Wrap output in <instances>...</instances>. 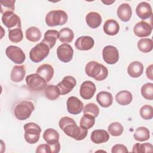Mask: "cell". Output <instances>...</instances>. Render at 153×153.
I'll list each match as a JSON object with an SVG mask.
<instances>
[{
	"mask_svg": "<svg viewBox=\"0 0 153 153\" xmlns=\"http://www.w3.org/2000/svg\"><path fill=\"white\" fill-rule=\"evenodd\" d=\"M60 128L68 136L76 140H81L86 137L88 130L79 127L74 120L69 117H63L59 122Z\"/></svg>",
	"mask_w": 153,
	"mask_h": 153,
	"instance_id": "1",
	"label": "cell"
},
{
	"mask_svg": "<svg viewBox=\"0 0 153 153\" xmlns=\"http://www.w3.org/2000/svg\"><path fill=\"white\" fill-rule=\"evenodd\" d=\"M85 71L88 76L99 81L105 79L108 75L107 68L96 61L88 62L85 66Z\"/></svg>",
	"mask_w": 153,
	"mask_h": 153,
	"instance_id": "2",
	"label": "cell"
},
{
	"mask_svg": "<svg viewBox=\"0 0 153 153\" xmlns=\"http://www.w3.org/2000/svg\"><path fill=\"white\" fill-rule=\"evenodd\" d=\"M45 20L46 24L50 27L63 25L68 21V14L61 10H53L47 14Z\"/></svg>",
	"mask_w": 153,
	"mask_h": 153,
	"instance_id": "3",
	"label": "cell"
},
{
	"mask_svg": "<svg viewBox=\"0 0 153 153\" xmlns=\"http://www.w3.org/2000/svg\"><path fill=\"white\" fill-rule=\"evenodd\" d=\"M34 109V104L31 101H22L14 108V115L17 119L23 121L30 117Z\"/></svg>",
	"mask_w": 153,
	"mask_h": 153,
	"instance_id": "4",
	"label": "cell"
},
{
	"mask_svg": "<svg viewBox=\"0 0 153 153\" xmlns=\"http://www.w3.org/2000/svg\"><path fill=\"white\" fill-rule=\"evenodd\" d=\"M23 128L25 130V139L27 143L33 144L38 142L41 132L39 126L35 123L30 122L25 124Z\"/></svg>",
	"mask_w": 153,
	"mask_h": 153,
	"instance_id": "5",
	"label": "cell"
},
{
	"mask_svg": "<svg viewBox=\"0 0 153 153\" xmlns=\"http://www.w3.org/2000/svg\"><path fill=\"white\" fill-rule=\"evenodd\" d=\"M50 53L49 47L41 42L32 48L29 52L30 59L34 63H39L45 59Z\"/></svg>",
	"mask_w": 153,
	"mask_h": 153,
	"instance_id": "6",
	"label": "cell"
},
{
	"mask_svg": "<svg viewBox=\"0 0 153 153\" xmlns=\"http://www.w3.org/2000/svg\"><path fill=\"white\" fill-rule=\"evenodd\" d=\"M25 81L27 87L32 91H41L47 86L45 81L36 73L28 75Z\"/></svg>",
	"mask_w": 153,
	"mask_h": 153,
	"instance_id": "7",
	"label": "cell"
},
{
	"mask_svg": "<svg viewBox=\"0 0 153 153\" xmlns=\"http://www.w3.org/2000/svg\"><path fill=\"white\" fill-rule=\"evenodd\" d=\"M5 54L9 59L16 64H22L26 59V55L23 51L17 46H8L5 50Z\"/></svg>",
	"mask_w": 153,
	"mask_h": 153,
	"instance_id": "8",
	"label": "cell"
},
{
	"mask_svg": "<svg viewBox=\"0 0 153 153\" xmlns=\"http://www.w3.org/2000/svg\"><path fill=\"white\" fill-rule=\"evenodd\" d=\"M2 22L8 28V30L14 28H22L20 18L12 11L4 13L2 16Z\"/></svg>",
	"mask_w": 153,
	"mask_h": 153,
	"instance_id": "9",
	"label": "cell"
},
{
	"mask_svg": "<svg viewBox=\"0 0 153 153\" xmlns=\"http://www.w3.org/2000/svg\"><path fill=\"white\" fill-rule=\"evenodd\" d=\"M103 60L108 64L116 63L119 59V52L118 49L112 45L105 46L102 50Z\"/></svg>",
	"mask_w": 153,
	"mask_h": 153,
	"instance_id": "10",
	"label": "cell"
},
{
	"mask_svg": "<svg viewBox=\"0 0 153 153\" xmlns=\"http://www.w3.org/2000/svg\"><path fill=\"white\" fill-rule=\"evenodd\" d=\"M74 50L68 44L63 43L57 48V56L58 59L64 63L69 62L73 57Z\"/></svg>",
	"mask_w": 153,
	"mask_h": 153,
	"instance_id": "11",
	"label": "cell"
},
{
	"mask_svg": "<svg viewBox=\"0 0 153 153\" xmlns=\"http://www.w3.org/2000/svg\"><path fill=\"white\" fill-rule=\"evenodd\" d=\"M76 81L75 78L72 76H66L62 81L57 85L61 95H65L69 93L76 85Z\"/></svg>",
	"mask_w": 153,
	"mask_h": 153,
	"instance_id": "12",
	"label": "cell"
},
{
	"mask_svg": "<svg viewBox=\"0 0 153 153\" xmlns=\"http://www.w3.org/2000/svg\"><path fill=\"white\" fill-rule=\"evenodd\" d=\"M66 105L68 112L73 115L79 114L84 108L83 102L75 96H71L68 99Z\"/></svg>",
	"mask_w": 153,
	"mask_h": 153,
	"instance_id": "13",
	"label": "cell"
},
{
	"mask_svg": "<svg viewBox=\"0 0 153 153\" xmlns=\"http://www.w3.org/2000/svg\"><path fill=\"white\" fill-rule=\"evenodd\" d=\"M96 90L95 84L90 81H84L80 87L79 94L81 97L85 100H89L93 97Z\"/></svg>",
	"mask_w": 153,
	"mask_h": 153,
	"instance_id": "14",
	"label": "cell"
},
{
	"mask_svg": "<svg viewBox=\"0 0 153 153\" xmlns=\"http://www.w3.org/2000/svg\"><path fill=\"white\" fill-rule=\"evenodd\" d=\"M152 26L144 21H141L137 23L133 28L134 33L140 38L149 36L152 32Z\"/></svg>",
	"mask_w": 153,
	"mask_h": 153,
	"instance_id": "15",
	"label": "cell"
},
{
	"mask_svg": "<svg viewBox=\"0 0 153 153\" xmlns=\"http://www.w3.org/2000/svg\"><path fill=\"white\" fill-rule=\"evenodd\" d=\"M94 44L93 38L90 36H81L77 38L75 42V47L81 51H87L91 49Z\"/></svg>",
	"mask_w": 153,
	"mask_h": 153,
	"instance_id": "16",
	"label": "cell"
},
{
	"mask_svg": "<svg viewBox=\"0 0 153 153\" xmlns=\"http://www.w3.org/2000/svg\"><path fill=\"white\" fill-rule=\"evenodd\" d=\"M136 13L137 16L142 20L149 18L152 14V8L150 4L146 2L139 3L136 7Z\"/></svg>",
	"mask_w": 153,
	"mask_h": 153,
	"instance_id": "17",
	"label": "cell"
},
{
	"mask_svg": "<svg viewBox=\"0 0 153 153\" xmlns=\"http://www.w3.org/2000/svg\"><path fill=\"white\" fill-rule=\"evenodd\" d=\"M117 14L121 21L124 22H128L130 20L132 15L131 7L127 3L121 4L117 9Z\"/></svg>",
	"mask_w": 153,
	"mask_h": 153,
	"instance_id": "18",
	"label": "cell"
},
{
	"mask_svg": "<svg viewBox=\"0 0 153 153\" xmlns=\"http://www.w3.org/2000/svg\"><path fill=\"white\" fill-rule=\"evenodd\" d=\"M36 74L40 75L46 82H48L52 79L54 75V69L49 64H43L38 68Z\"/></svg>",
	"mask_w": 153,
	"mask_h": 153,
	"instance_id": "19",
	"label": "cell"
},
{
	"mask_svg": "<svg viewBox=\"0 0 153 153\" xmlns=\"http://www.w3.org/2000/svg\"><path fill=\"white\" fill-rule=\"evenodd\" d=\"M90 139L93 143L96 144H100L108 141L109 139V135L108 133L105 130H94L91 134Z\"/></svg>",
	"mask_w": 153,
	"mask_h": 153,
	"instance_id": "20",
	"label": "cell"
},
{
	"mask_svg": "<svg viewBox=\"0 0 153 153\" xmlns=\"http://www.w3.org/2000/svg\"><path fill=\"white\" fill-rule=\"evenodd\" d=\"M143 65L139 61L131 62L127 68V73L131 78H138L142 75L143 72Z\"/></svg>",
	"mask_w": 153,
	"mask_h": 153,
	"instance_id": "21",
	"label": "cell"
},
{
	"mask_svg": "<svg viewBox=\"0 0 153 153\" xmlns=\"http://www.w3.org/2000/svg\"><path fill=\"white\" fill-rule=\"evenodd\" d=\"M59 37V33L56 30H48L45 32L44 39L41 41L46 44L50 49L52 48L56 44L57 39Z\"/></svg>",
	"mask_w": 153,
	"mask_h": 153,
	"instance_id": "22",
	"label": "cell"
},
{
	"mask_svg": "<svg viewBox=\"0 0 153 153\" xmlns=\"http://www.w3.org/2000/svg\"><path fill=\"white\" fill-rule=\"evenodd\" d=\"M85 21L87 25L90 27L96 29L100 25L102 19L100 14H99L98 13L91 11L87 14L85 17Z\"/></svg>",
	"mask_w": 153,
	"mask_h": 153,
	"instance_id": "23",
	"label": "cell"
},
{
	"mask_svg": "<svg viewBox=\"0 0 153 153\" xmlns=\"http://www.w3.org/2000/svg\"><path fill=\"white\" fill-rule=\"evenodd\" d=\"M96 100L101 106L108 108L112 104L113 96L111 93L103 91L97 94Z\"/></svg>",
	"mask_w": 153,
	"mask_h": 153,
	"instance_id": "24",
	"label": "cell"
},
{
	"mask_svg": "<svg viewBox=\"0 0 153 153\" xmlns=\"http://www.w3.org/2000/svg\"><path fill=\"white\" fill-rule=\"evenodd\" d=\"M26 69L24 65H16L11 70L10 78L13 82H19L24 79Z\"/></svg>",
	"mask_w": 153,
	"mask_h": 153,
	"instance_id": "25",
	"label": "cell"
},
{
	"mask_svg": "<svg viewBox=\"0 0 153 153\" xmlns=\"http://www.w3.org/2000/svg\"><path fill=\"white\" fill-rule=\"evenodd\" d=\"M120 30V26L118 22L113 19L106 20L103 25V31L108 35H117Z\"/></svg>",
	"mask_w": 153,
	"mask_h": 153,
	"instance_id": "26",
	"label": "cell"
},
{
	"mask_svg": "<svg viewBox=\"0 0 153 153\" xmlns=\"http://www.w3.org/2000/svg\"><path fill=\"white\" fill-rule=\"evenodd\" d=\"M133 99L132 94L127 90H122L117 93L115 96L117 102L122 106L129 105Z\"/></svg>",
	"mask_w": 153,
	"mask_h": 153,
	"instance_id": "27",
	"label": "cell"
},
{
	"mask_svg": "<svg viewBox=\"0 0 153 153\" xmlns=\"http://www.w3.org/2000/svg\"><path fill=\"white\" fill-rule=\"evenodd\" d=\"M43 139L48 144H55L59 142V134L54 128H47L44 132Z\"/></svg>",
	"mask_w": 153,
	"mask_h": 153,
	"instance_id": "28",
	"label": "cell"
},
{
	"mask_svg": "<svg viewBox=\"0 0 153 153\" xmlns=\"http://www.w3.org/2000/svg\"><path fill=\"white\" fill-rule=\"evenodd\" d=\"M25 35L26 39L33 42L38 41L41 38V32L40 30L35 26H31L29 27L26 30Z\"/></svg>",
	"mask_w": 153,
	"mask_h": 153,
	"instance_id": "29",
	"label": "cell"
},
{
	"mask_svg": "<svg viewBox=\"0 0 153 153\" xmlns=\"http://www.w3.org/2000/svg\"><path fill=\"white\" fill-rule=\"evenodd\" d=\"M133 136L136 140L139 142H143L149 139L150 132L146 127H139L136 129Z\"/></svg>",
	"mask_w": 153,
	"mask_h": 153,
	"instance_id": "30",
	"label": "cell"
},
{
	"mask_svg": "<svg viewBox=\"0 0 153 153\" xmlns=\"http://www.w3.org/2000/svg\"><path fill=\"white\" fill-rule=\"evenodd\" d=\"M59 39L60 42L63 43L71 42L74 37V33L72 30L69 27H64L60 30L59 32Z\"/></svg>",
	"mask_w": 153,
	"mask_h": 153,
	"instance_id": "31",
	"label": "cell"
},
{
	"mask_svg": "<svg viewBox=\"0 0 153 153\" xmlns=\"http://www.w3.org/2000/svg\"><path fill=\"white\" fill-rule=\"evenodd\" d=\"M44 93L45 97L51 100H54L59 98L60 93L59 88L55 85H48L45 88Z\"/></svg>",
	"mask_w": 153,
	"mask_h": 153,
	"instance_id": "32",
	"label": "cell"
},
{
	"mask_svg": "<svg viewBox=\"0 0 153 153\" xmlns=\"http://www.w3.org/2000/svg\"><path fill=\"white\" fill-rule=\"evenodd\" d=\"M137 48L142 53H149L153 48V41L150 38H141L137 42Z\"/></svg>",
	"mask_w": 153,
	"mask_h": 153,
	"instance_id": "33",
	"label": "cell"
},
{
	"mask_svg": "<svg viewBox=\"0 0 153 153\" xmlns=\"http://www.w3.org/2000/svg\"><path fill=\"white\" fill-rule=\"evenodd\" d=\"M9 39L14 43H18L22 41L23 38V32L20 28H14L8 30Z\"/></svg>",
	"mask_w": 153,
	"mask_h": 153,
	"instance_id": "34",
	"label": "cell"
},
{
	"mask_svg": "<svg viewBox=\"0 0 153 153\" xmlns=\"http://www.w3.org/2000/svg\"><path fill=\"white\" fill-rule=\"evenodd\" d=\"M94 124L95 117L89 114H84L79 121V126L87 130L93 127Z\"/></svg>",
	"mask_w": 153,
	"mask_h": 153,
	"instance_id": "35",
	"label": "cell"
},
{
	"mask_svg": "<svg viewBox=\"0 0 153 153\" xmlns=\"http://www.w3.org/2000/svg\"><path fill=\"white\" fill-rule=\"evenodd\" d=\"M153 147L150 143H136L133 146L132 152L136 153H143V152H152L153 151Z\"/></svg>",
	"mask_w": 153,
	"mask_h": 153,
	"instance_id": "36",
	"label": "cell"
},
{
	"mask_svg": "<svg viewBox=\"0 0 153 153\" xmlns=\"http://www.w3.org/2000/svg\"><path fill=\"white\" fill-rule=\"evenodd\" d=\"M124 128L122 124L118 122H114L110 124L108 127L109 133L113 136H121L123 132Z\"/></svg>",
	"mask_w": 153,
	"mask_h": 153,
	"instance_id": "37",
	"label": "cell"
},
{
	"mask_svg": "<svg viewBox=\"0 0 153 153\" xmlns=\"http://www.w3.org/2000/svg\"><path fill=\"white\" fill-rule=\"evenodd\" d=\"M141 94L146 99L152 100L153 99V84L146 83L141 88Z\"/></svg>",
	"mask_w": 153,
	"mask_h": 153,
	"instance_id": "38",
	"label": "cell"
},
{
	"mask_svg": "<svg viewBox=\"0 0 153 153\" xmlns=\"http://www.w3.org/2000/svg\"><path fill=\"white\" fill-rule=\"evenodd\" d=\"M84 114H89L94 117H97L99 114V108L94 103H87L83 108Z\"/></svg>",
	"mask_w": 153,
	"mask_h": 153,
	"instance_id": "39",
	"label": "cell"
},
{
	"mask_svg": "<svg viewBox=\"0 0 153 153\" xmlns=\"http://www.w3.org/2000/svg\"><path fill=\"white\" fill-rule=\"evenodd\" d=\"M140 117L146 120H151L153 117V108L149 105H145L142 106L139 111Z\"/></svg>",
	"mask_w": 153,
	"mask_h": 153,
	"instance_id": "40",
	"label": "cell"
},
{
	"mask_svg": "<svg viewBox=\"0 0 153 153\" xmlns=\"http://www.w3.org/2000/svg\"><path fill=\"white\" fill-rule=\"evenodd\" d=\"M15 1L14 0H4L1 1V13L3 14L4 13L7 11H12L14 10Z\"/></svg>",
	"mask_w": 153,
	"mask_h": 153,
	"instance_id": "41",
	"label": "cell"
},
{
	"mask_svg": "<svg viewBox=\"0 0 153 153\" xmlns=\"http://www.w3.org/2000/svg\"><path fill=\"white\" fill-rule=\"evenodd\" d=\"M36 153H51V146L47 143L39 145L36 150Z\"/></svg>",
	"mask_w": 153,
	"mask_h": 153,
	"instance_id": "42",
	"label": "cell"
},
{
	"mask_svg": "<svg viewBox=\"0 0 153 153\" xmlns=\"http://www.w3.org/2000/svg\"><path fill=\"white\" fill-rule=\"evenodd\" d=\"M111 152L112 153L128 152V149L127 147L123 144H116L112 146Z\"/></svg>",
	"mask_w": 153,
	"mask_h": 153,
	"instance_id": "43",
	"label": "cell"
},
{
	"mask_svg": "<svg viewBox=\"0 0 153 153\" xmlns=\"http://www.w3.org/2000/svg\"><path fill=\"white\" fill-rule=\"evenodd\" d=\"M152 67L153 65H150L146 69V74L148 77L151 80L153 79V76H152Z\"/></svg>",
	"mask_w": 153,
	"mask_h": 153,
	"instance_id": "44",
	"label": "cell"
},
{
	"mask_svg": "<svg viewBox=\"0 0 153 153\" xmlns=\"http://www.w3.org/2000/svg\"><path fill=\"white\" fill-rule=\"evenodd\" d=\"M103 3H104V4H105L106 5H111V4H112V3H114V2H115V1H102Z\"/></svg>",
	"mask_w": 153,
	"mask_h": 153,
	"instance_id": "45",
	"label": "cell"
}]
</instances>
